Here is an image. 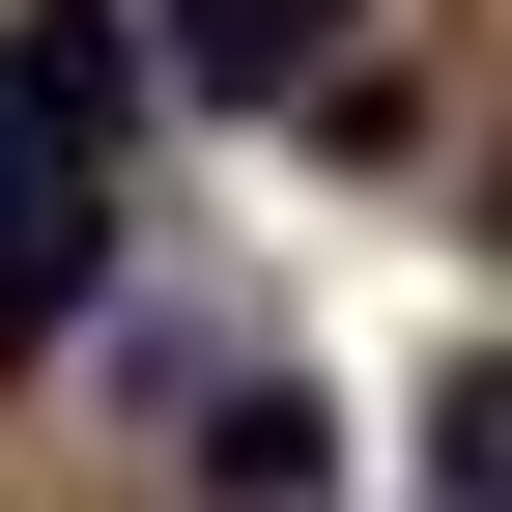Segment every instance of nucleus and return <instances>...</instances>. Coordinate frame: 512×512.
<instances>
[{"mask_svg":"<svg viewBox=\"0 0 512 512\" xmlns=\"http://www.w3.org/2000/svg\"><path fill=\"white\" fill-rule=\"evenodd\" d=\"M114 114H143V29H114V0H29V29H0V171H29V200H86Z\"/></svg>","mask_w":512,"mask_h":512,"instance_id":"1","label":"nucleus"},{"mask_svg":"<svg viewBox=\"0 0 512 512\" xmlns=\"http://www.w3.org/2000/svg\"><path fill=\"white\" fill-rule=\"evenodd\" d=\"M313 57H342V0H171V29H143V86H313Z\"/></svg>","mask_w":512,"mask_h":512,"instance_id":"2","label":"nucleus"},{"mask_svg":"<svg viewBox=\"0 0 512 512\" xmlns=\"http://www.w3.org/2000/svg\"><path fill=\"white\" fill-rule=\"evenodd\" d=\"M86 256H114V200H29V171H0V342H29V313H86Z\"/></svg>","mask_w":512,"mask_h":512,"instance_id":"3","label":"nucleus"}]
</instances>
